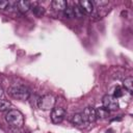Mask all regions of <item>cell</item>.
Wrapping results in <instances>:
<instances>
[{
	"label": "cell",
	"mask_w": 133,
	"mask_h": 133,
	"mask_svg": "<svg viewBox=\"0 0 133 133\" xmlns=\"http://www.w3.org/2000/svg\"><path fill=\"white\" fill-rule=\"evenodd\" d=\"M56 99L53 95L47 94L42 96L38 100H37V107L42 110H52L54 108Z\"/></svg>",
	"instance_id": "3957f363"
},
{
	"label": "cell",
	"mask_w": 133,
	"mask_h": 133,
	"mask_svg": "<svg viewBox=\"0 0 133 133\" xmlns=\"http://www.w3.org/2000/svg\"><path fill=\"white\" fill-rule=\"evenodd\" d=\"M123 95H124V90H123V88H122L119 85H116L115 88H114V91H113V97L116 98V99H118V98L123 97Z\"/></svg>",
	"instance_id": "e0dca14e"
},
{
	"label": "cell",
	"mask_w": 133,
	"mask_h": 133,
	"mask_svg": "<svg viewBox=\"0 0 133 133\" xmlns=\"http://www.w3.org/2000/svg\"><path fill=\"white\" fill-rule=\"evenodd\" d=\"M123 84H124L125 89H127V91H129L130 94H132V91H133V78H132L131 76L127 77V78L124 80Z\"/></svg>",
	"instance_id": "4fadbf2b"
},
{
	"label": "cell",
	"mask_w": 133,
	"mask_h": 133,
	"mask_svg": "<svg viewBox=\"0 0 133 133\" xmlns=\"http://www.w3.org/2000/svg\"><path fill=\"white\" fill-rule=\"evenodd\" d=\"M8 94L14 99H17L20 101H26L30 96V90L27 86L23 84L15 83L8 88Z\"/></svg>",
	"instance_id": "6da1fadb"
},
{
	"label": "cell",
	"mask_w": 133,
	"mask_h": 133,
	"mask_svg": "<svg viewBox=\"0 0 133 133\" xmlns=\"http://www.w3.org/2000/svg\"><path fill=\"white\" fill-rule=\"evenodd\" d=\"M82 115L84 116L85 121L87 123H94L96 122L97 119V116H96V110L94 107H86L83 112H82Z\"/></svg>",
	"instance_id": "8992f818"
},
{
	"label": "cell",
	"mask_w": 133,
	"mask_h": 133,
	"mask_svg": "<svg viewBox=\"0 0 133 133\" xmlns=\"http://www.w3.org/2000/svg\"><path fill=\"white\" fill-rule=\"evenodd\" d=\"M92 4H94V6L95 5H97V6H104V5H107L108 4V1H94L92 2Z\"/></svg>",
	"instance_id": "ac0fdd59"
},
{
	"label": "cell",
	"mask_w": 133,
	"mask_h": 133,
	"mask_svg": "<svg viewBox=\"0 0 133 133\" xmlns=\"http://www.w3.org/2000/svg\"><path fill=\"white\" fill-rule=\"evenodd\" d=\"M17 7H18V10H20L21 12H27L30 8H31V2L29 1H18L17 2Z\"/></svg>",
	"instance_id": "30bf717a"
},
{
	"label": "cell",
	"mask_w": 133,
	"mask_h": 133,
	"mask_svg": "<svg viewBox=\"0 0 133 133\" xmlns=\"http://www.w3.org/2000/svg\"><path fill=\"white\" fill-rule=\"evenodd\" d=\"M31 10H32L33 15H34L35 17H37V18L43 17V16L45 15V12H46L45 8H44L43 6H41V5H34V6H32V7H31Z\"/></svg>",
	"instance_id": "7c38bea8"
},
{
	"label": "cell",
	"mask_w": 133,
	"mask_h": 133,
	"mask_svg": "<svg viewBox=\"0 0 133 133\" xmlns=\"http://www.w3.org/2000/svg\"><path fill=\"white\" fill-rule=\"evenodd\" d=\"M63 12V17L64 18H68V19H72V18H74L75 17V15H74V9H73V6H66V8L62 11Z\"/></svg>",
	"instance_id": "2e32d148"
},
{
	"label": "cell",
	"mask_w": 133,
	"mask_h": 133,
	"mask_svg": "<svg viewBox=\"0 0 133 133\" xmlns=\"http://www.w3.org/2000/svg\"><path fill=\"white\" fill-rule=\"evenodd\" d=\"M2 98H4V90H3L2 86L0 85V99H2Z\"/></svg>",
	"instance_id": "d6986e66"
},
{
	"label": "cell",
	"mask_w": 133,
	"mask_h": 133,
	"mask_svg": "<svg viewBox=\"0 0 133 133\" xmlns=\"http://www.w3.org/2000/svg\"><path fill=\"white\" fill-rule=\"evenodd\" d=\"M65 116V109L62 107H54L51 111V121L53 124H60Z\"/></svg>",
	"instance_id": "5b68a950"
},
{
	"label": "cell",
	"mask_w": 133,
	"mask_h": 133,
	"mask_svg": "<svg viewBox=\"0 0 133 133\" xmlns=\"http://www.w3.org/2000/svg\"><path fill=\"white\" fill-rule=\"evenodd\" d=\"M79 6L84 10L85 14H92L94 12V4L91 1H87V0H81L78 2Z\"/></svg>",
	"instance_id": "ba28073f"
},
{
	"label": "cell",
	"mask_w": 133,
	"mask_h": 133,
	"mask_svg": "<svg viewBox=\"0 0 133 133\" xmlns=\"http://www.w3.org/2000/svg\"><path fill=\"white\" fill-rule=\"evenodd\" d=\"M103 107H105L108 111H115L118 109V102L117 99L111 95H105L102 99Z\"/></svg>",
	"instance_id": "277c9868"
},
{
	"label": "cell",
	"mask_w": 133,
	"mask_h": 133,
	"mask_svg": "<svg viewBox=\"0 0 133 133\" xmlns=\"http://www.w3.org/2000/svg\"><path fill=\"white\" fill-rule=\"evenodd\" d=\"M5 122L12 128H21L24 125V116L17 109L8 110L4 115Z\"/></svg>",
	"instance_id": "7a4b0ae2"
},
{
	"label": "cell",
	"mask_w": 133,
	"mask_h": 133,
	"mask_svg": "<svg viewBox=\"0 0 133 133\" xmlns=\"http://www.w3.org/2000/svg\"><path fill=\"white\" fill-rule=\"evenodd\" d=\"M72 123L75 125V126H78V127H85L88 123L85 121L84 116L82 115V113H75L73 116H72Z\"/></svg>",
	"instance_id": "52a82bcc"
},
{
	"label": "cell",
	"mask_w": 133,
	"mask_h": 133,
	"mask_svg": "<svg viewBox=\"0 0 133 133\" xmlns=\"http://www.w3.org/2000/svg\"><path fill=\"white\" fill-rule=\"evenodd\" d=\"M95 110H96V116H97V118L103 119V118H107L109 116V111L105 107H103V106H100V107H98Z\"/></svg>",
	"instance_id": "8fae6325"
},
{
	"label": "cell",
	"mask_w": 133,
	"mask_h": 133,
	"mask_svg": "<svg viewBox=\"0 0 133 133\" xmlns=\"http://www.w3.org/2000/svg\"><path fill=\"white\" fill-rule=\"evenodd\" d=\"M73 9H74V15H75V17H77V18H82V17L85 15L84 10L79 6L78 3L73 6Z\"/></svg>",
	"instance_id": "9a60e30c"
},
{
	"label": "cell",
	"mask_w": 133,
	"mask_h": 133,
	"mask_svg": "<svg viewBox=\"0 0 133 133\" xmlns=\"http://www.w3.org/2000/svg\"><path fill=\"white\" fill-rule=\"evenodd\" d=\"M10 107H11V103L8 100L4 98L0 99V111H8L10 110Z\"/></svg>",
	"instance_id": "5bb4252c"
},
{
	"label": "cell",
	"mask_w": 133,
	"mask_h": 133,
	"mask_svg": "<svg viewBox=\"0 0 133 133\" xmlns=\"http://www.w3.org/2000/svg\"><path fill=\"white\" fill-rule=\"evenodd\" d=\"M51 5H52V7H53L55 10L63 11V10L66 8L68 3H66V1H64V0H54V1H52Z\"/></svg>",
	"instance_id": "9c48e42d"
}]
</instances>
